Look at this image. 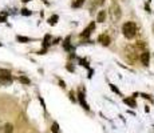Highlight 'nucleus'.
Wrapping results in <instances>:
<instances>
[{"label":"nucleus","instance_id":"f257e3e1","mask_svg":"<svg viewBox=\"0 0 154 133\" xmlns=\"http://www.w3.org/2000/svg\"><path fill=\"white\" fill-rule=\"evenodd\" d=\"M122 33L125 37L127 39H134L137 35V25L133 21H126L125 24L122 25Z\"/></svg>","mask_w":154,"mask_h":133},{"label":"nucleus","instance_id":"f03ea898","mask_svg":"<svg viewBox=\"0 0 154 133\" xmlns=\"http://www.w3.org/2000/svg\"><path fill=\"white\" fill-rule=\"evenodd\" d=\"M12 76L8 69H0V84L2 85H11Z\"/></svg>","mask_w":154,"mask_h":133},{"label":"nucleus","instance_id":"7ed1b4c3","mask_svg":"<svg viewBox=\"0 0 154 133\" xmlns=\"http://www.w3.org/2000/svg\"><path fill=\"white\" fill-rule=\"evenodd\" d=\"M110 13H111V19L113 21H118L122 16V11H121V7L118 4H113L110 8Z\"/></svg>","mask_w":154,"mask_h":133},{"label":"nucleus","instance_id":"20e7f679","mask_svg":"<svg viewBox=\"0 0 154 133\" xmlns=\"http://www.w3.org/2000/svg\"><path fill=\"white\" fill-rule=\"evenodd\" d=\"M94 28H95V23L92 21V23H90V24H88V25L86 27V28L83 29V32L80 33V37H86V39H87V37L91 35L92 31H94Z\"/></svg>","mask_w":154,"mask_h":133},{"label":"nucleus","instance_id":"39448f33","mask_svg":"<svg viewBox=\"0 0 154 133\" xmlns=\"http://www.w3.org/2000/svg\"><path fill=\"white\" fill-rule=\"evenodd\" d=\"M98 41L101 43L102 45L107 47V45H110V43H111V39L109 37V35H106V33H102L101 36L98 37Z\"/></svg>","mask_w":154,"mask_h":133},{"label":"nucleus","instance_id":"423d86ee","mask_svg":"<svg viewBox=\"0 0 154 133\" xmlns=\"http://www.w3.org/2000/svg\"><path fill=\"white\" fill-rule=\"evenodd\" d=\"M78 99H79V103L82 104V107H83L84 109H86V111H88L90 108H88V104L86 103V99H84V95H83L82 92H79V93H78Z\"/></svg>","mask_w":154,"mask_h":133},{"label":"nucleus","instance_id":"0eeeda50","mask_svg":"<svg viewBox=\"0 0 154 133\" xmlns=\"http://www.w3.org/2000/svg\"><path fill=\"white\" fill-rule=\"evenodd\" d=\"M149 60H150V53L147 52V51H145V52H142L141 55V61L143 65H147L149 64Z\"/></svg>","mask_w":154,"mask_h":133},{"label":"nucleus","instance_id":"6e6552de","mask_svg":"<svg viewBox=\"0 0 154 133\" xmlns=\"http://www.w3.org/2000/svg\"><path fill=\"white\" fill-rule=\"evenodd\" d=\"M123 101H125V104H127L129 107H131V108H135V107H137L135 100H133L131 97H127V99H123Z\"/></svg>","mask_w":154,"mask_h":133},{"label":"nucleus","instance_id":"1a4fd4ad","mask_svg":"<svg viewBox=\"0 0 154 133\" xmlns=\"http://www.w3.org/2000/svg\"><path fill=\"white\" fill-rule=\"evenodd\" d=\"M105 19H106V11H99L97 21L98 23H103V21H105Z\"/></svg>","mask_w":154,"mask_h":133},{"label":"nucleus","instance_id":"9d476101","mask_svg":"<svg viewBox=\"0 0 154 133\" xmlns=\"http://www.w3.org/2000/svg\"><path fill=\"white\" fill-rule=\"evenodd\" d=\"M84 1H86V0H74V1H72V7H74V8H80V7L84 4Z\"/></svg>","mask_w":154,"mask_h":133},{"label":"nucleus","instance_id":"9b49d317","mask_svg":"<svg viewBox=\"0 0 154 133\" xmlns=\"http://www.w3.org/2000/svg\"><path fill=\"white\" fill-rule=\"evenodd\" d=\"M16 40L19 43H28V41L32 40V39H31V37H26V36H16Z\"/></svg>","mask_w":154,"mask_h":133},{"label":"nucleus","instance_id":"f8f14e48","mask_svg":"<svg viewBox=\"0 0 154 133\" xmlns=\"http://www.w3.org/2000/svg\"><path fill=\"white\" fill-rule=\"evenodd\" d=\"M58 19H59V17H58V15H54V16H51L48 19V24L50 25H55L56 21H58Z\"/></svg>","mask_w":154,"mask_h":133},{"label":"nucleus","instance_id":"ddd939ff","mask_svg":"<svg viewBox=\"0 0 154 133\" xmlns=\"http://www.w3.org/2000/svg\"><path fill=\"white\" fill-rule=\"evenodd\" d=\"M19 81H20L22 84H26V85H30L31 84L30 79H28V77H26V76H20V77H19Z\"/></svg>","mask_w":154,"mask_h":133},{"label":"nucleus","instance_id":"4468645a","mask_svg":"<svg viewBox=\"0 0 154 133\" xmlns=\"http://www.w3.org/2000/svg\"><path fill=\"white\" fill-rule=\"evenodd\" d=\"M50 40H51L50 35H46V36H44V41H43V47H44V49H46V48H47V47L50 45Z\"/></svg>","mask_w":154,"mask_h":133},{"label":"nucleus","instance_id":"2eb2a0df","mask_svg":"<svg viewBox=\"0 0 154 133\" xmlns=\"http://www.w3.org/2000/svg\"><path fill=\"white\" fill-rule=\"evenodd\" d=\"M63 47H64V49H66V51H70V49H71V47H70V37L66 39V41H64Z\"/></svg>","mask_w":154,"mask_h":133},{"label":"nucleus","instance_id":"dca6fc26","mask_svg":"<svg viewBox=\"0 0 154 133\" xmlns=\"http://www.w3.org/2000/svg\"><path fill=\"white\" fill-rule=\"evenodd\" d=\"M51 129H52V132H54V133H59V125H58V123H54Z\"/></svg>","mask_w":154,"mask_h":133},{"label":"nucleus","instance_id":"f3484780","mask_svg":"<svg viewBox=\"0 0 154 133\" xmlns=\"http://www.w3.org/2000/svg\"><path fill=\"white\" fill-rule=\"evenodd\" d=\"M110 88H111V91H113V92H115V93H117V95H121V91H119V89H118L117 87H115V85L110 84Z\"/></svg>","mask_w":154,"mask_h":133},{"label":"nucleus","instance_id":"a211bd4d","mask_svg":"<svg viewBox=\"0 0 154 133\" xmlns=\"http://www.w3.org/2000/svg\"><path fill=\"white\" fill-rule=\"evenodd\" d=\"M31 13H32V12H31L30 9H27V8H23L22 9V15H24V16H30Z\"/></svg>","mask_w":154,"mask_h":133},{"label":"nucleus","instance_id":"6ab92c4d","mask_svg":"<svg viewBox=\"0 0 154 133\" xmlns=\"http://www.w3.org/2000/svg\"><path fill=\"white\" fill-rule=\"evenodd\" d=\"M105 3V0H94V7H99Z\"/></svg>","mask_w":154,"mask_h":133},{"label":"nucleus","instance_id":"aec40b11","mask_svg":"<svg viewBox=\"0 0 154 133\" xmlns=\"http://www.w3.org/2000/svg\"><path fill=\"white\" fill-rule=\"evenodd\" d=\"M59 83H60V87H62V88H66V85H64V81H63V80H60Z\"/></svg>","mask_w":154,"mask_h":133},{"label":"nucleus","instance_id":"412c9836","mask_svg":"<svg viewBox=\"0 0 154 133\" xmlns=\"http://www.w3.org/2000/svg\"><path fill=\"white\" fill-rule=\"evenodd\" d=\"M6 21V17H3V16H0V23H4Z\"/></svg>","mask_w":154,"mask_h":133},{"label":"nucleus","instance_id":"4be33fe9","mask_svg":"<svg viewBox=\"0 0 154 133\" xmlns=\"http://www.w3.org/2000/svg\"><path fill=\"white\" fill-rule=\"evenodd\" d=\"M23 3H28V1H31V0H22Z\"/></svg>","mask_w":154,"mask_h":133},{"label":"nucleus","instance_id":"5701e85b","mask_svg":"<svg viewBox=\"0 0 154 133\" xmlns=\"http://www.w3.org/2000/svg\"><path fill=\"white\" fill-rule=\"evenodd\" d=\"M2 45H3V44H2V43H0V47H2Z\"/></svg>","mask_w":154,"mask_h":133},{"label":"nucleus","instance_id":"b1692460","mask_svg":"<svg viewBox=\"0 0 154 133\" xmlns=\"http://www.w3.org/2000/svg\"><path fill=\"white\" fill-rule=\"evenodd\" d=\"M0 124H2V123H0Z\"/></svg>","mask_w":154,"mask_h":133}]
</instances>
